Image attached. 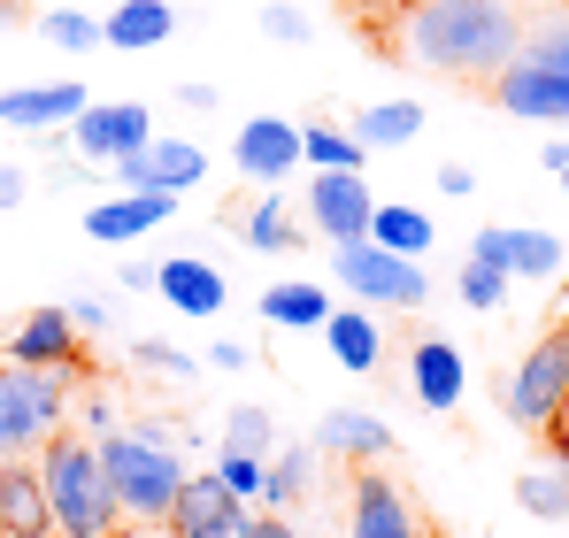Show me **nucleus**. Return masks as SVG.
<instances>
[{
    "mask_svg": "<svg viewBox=\"0 0 569 538\" xmlns=\"http://www.w3.org/2000/svg\"><path fill=\"white\" fill-rule=\"evenodd\" d=\"M523 8L516 0H400L392 8V54L423 78H470L492 86L516 47H523Z\"/></svg>",
    "mask_w": 569,
    "mask_h": 538,
    "instance_id": "obj_1",
    "label": "nucleus"
},
{
    "mask_svg": "<svg viewBox=\"0 0 569 538\" xmlns=\"http://www.w3.org/2000/svg\"><path fill=\"white\" fill-rule=\"evenodd\" d=\"M100 477L116 492V516L123 524H170L178 492H186V439L170 424H123L100 439Z\"/></svg>",
    "mask_w": 569,
    "mask_h": 538,
    "instance_id": "obj_2",
    "label": "nucleus"
},
{
    "mask_svg": "<svg viewBox=\"0 0 569 538\" xmlns=\"http://www.w3.org/2000/svg\"><path fill=\"white\" fill-rule=\"evenodd\" d=\"M31 461H39V485H47L54 538H116L123 531L116 492H108V477H100V439H86V431H54Z\"/></svg>",
    "mask_w": 569,
    "mask_h": 538,
    "instance_id": "obj_3",
    "label": "nucleus"
},
{
    "mask_svg": "<svg viewBox=\"0 0 569 538\" xmlns=\"http://www.w3.org/2000/svg\"><path fill=\"white\" fill-rule=\"evenodd\" d=\"M492 100L523 123H569V16L523 31L516 62L492 78Z\"/></svg>",
    "mask_w": 569,
    "mask_h": 538,
    "instance_id": "obj_4",
    "label": "nucleus"
},
{
    "mask_svg": "<svg viewBox=\"0 0 569 538\" xmlns=\"http://www.w3.org/2000/svg\"><path fill=\"white\" fill-rule=\"evenodd\" d=\"M54 431H70V369H16V361H0V461L39 454Z\"/></svg>",
    "mask_w": 569,
    "mask_h": 538,
    "instance_id": "obj_5",
    "label": "nucleus"
},
{
    "mask_svg": "<svg viewBox=\"0 0 569 538\" xmlns=\"http://www.w3.org/2000/svg\"><path fill=\"white\" fill-rule=\"evenodd\" d=\"M500 408H508V424H516V431H531V439H547V431L562 424V408H569V323H555L531 355L516 361V377H508Z\"/></svg>",
    "mask_w": 569,
    "mask_h": 538,
    "instance_id": "obj_6",
    "label": "nucleus"
},
{
    "mask_svg": "<svg viewBox=\"0 0 569 538\" xmlns=\"http://www.w3.org/2000/svg\"><path fill=\"white\" fill-rule=\"evenodd\" d=\"M331 277L355 292V308H392V316H408V308H423V300H431V277H423V262L385 255L378 239L331 247Z\"/></svg>",
    "mask_w": 569,
    "mask_h": 538,
    "instance_id": "obj_7",
    "label": "nucleus"
},
{
    "mask_svg": "<svg viewBox=\"0 0 569 538\" xmlns=\"http://www.w3.org/2000/svg\"><path fill=\"white\" fill-rule=\"evenodd\" d=\"M300 208H308V239H323V247H355V239H370V216H378L370 185L355 178V170H316L308 192H300Z\"/></svg>",
    "mask_w": 569,
    "mask_h": 538,
    "instance_id": "obj_8",
    "label": "nucleus"
},
{
    "mask_svg": "<svg viewBox=\"0 0 569 538\" xmlns=\"http://www.w3.org/2000/svg\"><path fill=\"white\" fill-rule=\"evenodd\" d=\"M470 262H492L508 285L523 277V285H547V277H562V239L555 231H539V223H492V231H477L470 239Z\"/></svg>",
    "mask_w": 569,
    "mask_h": 538,
    "instance_id": "obj_9",
    "label": "nucleus"
},
{
    "mask_svg": "<svg viewBox=\"0 0 569 538\" xmlns=\"http://www.w3.org/2000/svg\"><path fill=\"white\" fill-rule=\"evenodd\" d=\"M154 139V116H147V100H93L78 123H70V147H78V162H123V155H139Z\"/></svg>",
    "mask_w": 569,
    "mask_h": 538,
    "instance_id": "obj_10",
    "label": "nucleus"
},
{
    "mask_svg": "<svg viewBox=\"0 0 569 538\" xmlns=\"http://www.w3.org/2000/svg\"><path fill=\"white\" fill-rule=\"evenodd\" d=\"M231 170L247 185H262V192H278V185L300 170V123H284V116H247L239 139H231Z\"/></svg>",
    "mask_w": 569,
    "mask_h": 538,
    "instance_id": "obj_11",
    "label": "nucleus"
},
{
    "mask_svg": "<svg viewBox=\"0 0 569 538\" xmlns=\"http://www.w3.org/2000/svg\"><path fill=\"white\" fill-rule=\"evenodd\" d=\"M116 178H123V192H192V185L208 178V147L200 139H147L139 155H123L116 162Z\"/></svg>",
    "mask_w": 569,
    "mask_h": 538,
    "instance_id": "obj_12",
    "label": "nucleus"
},
{
    "mask_svg": "<svg viewBox=\"0 0 569 538\" xmlns=\"http://www.w3.org/2000/svg\"><path fill=\"white\" fill-rule=\"evenodd\" d=\"M247 500L208 469V477H186V492H178V508H170V531L178 538H247Z\"/></svg>",
    "mask_w": 569,
    "mask_h": 538,
    "instance_id": "obj_13",
    "label": "nucleus"
},
{
    "mask_svg": "<svg viewBox=\"0 0 569 538\" xmlns=\"http://www.w3.org/2000/svg\"><path fill=\"white\" fill-rule=\"evenodd\" d=\"M408 392L431 408V416H455L462 408V392H470V361L455 339H416L408 347Z\"/></svg>",
    "mask_w": 569,
    "mask_h": 538,
    "instance_id": "obj_14",
    "label": "nucleus"
},
{
    "mask_svg": "<svg viewBox=\"0 0 569 538\" xmlns=\"http://www.w3.org/2000/svg\"><path fill=\"white\" fill-rule=\"evenodd\" d=\"M78 331H70V316L62 308H31L8 339H0V361H16V369H78Z\"/></svg>",
    "mask_w": 569,
    "mask_h": 538,
    "instance_id": "obj_15",
    "label": "nucleus"
},
{
    "mask_svg": "<svg viewBox=\"0 0 569 538\" xmlns=\"http://www.w3.org/2000/svg\"><path fill=\"white\" fill-rule=\"evenodd\" d=\"M347 538H423V531H416L408 492L385 477L378 461H370V469H355V516H347Z\"/></svg>",
    "mask_w": 569,
    "mask_h": 538,
    "instance_id": "obj_16",
    "label": "nucleus"
},
{
    "mask_svg": "<svg viewBox=\"0 0 569 538\" xmlns=\"http://www.w3.org/2000/svg\"><path fill=\"white\" fill-rule=\"evenodd\" d=\"M170 216H178V192H116V200H93V208H86V239L131 247V239H147V231H162Z\"/></svg>",
    "mask_w": 569,
    "mask_h": 538,
    "instance_id": "obj_17",
    "label": "nucleus"
},
{
    "mask_svg": "<svg viewBox=\"0 0 569 538\" xmlns=\"http://www.w3.org/2000/svg\"><path fill=\"white\" fill-rule=\"evenodd\" d=\"M93 108L86 86H8L0 92V123L8 131H70Z\"/></svg>",
    "mask_w": 569,
    "mask_h": 538,
    "instance_id": "obj_18",
    "label": "nucleus"
},
{
    "mask_svg": "<svg viewBox=\"0 0 569 538\" xmlns=\"http://www.w3.org/2000/svg\"><path fill=\"white\" fill-rule=\"evenodd\" d=\"M0 538H54L47 485H39V461H31V454L0 461Z\"/></svg>",
    "mask_w": 569,
    "mask_h": 538,
    "instance_id": "obj_19",
    "label": "nucleus"
},
{
    "mask_svg": "<svg viewBox=\"0 0 569 538\" xmlns=\"http://www.w3.org/2000/svg\"><path fill=\"white\" fill-rule=\"evenodd\" d=\"M154 292L192 316V323H208V316H223V300H231V285H223V269H208L200 255H170V262H154Z\"/></svg>",
    "mask_w": 569,
    "mask_h": 538,
    "instance_id": "obj_20",
    "label": "nucleus"
},
{
    "mask_svg": "<svg viewBox=\"0 0 569 538\" xmlns=\"http://www.w3.org/2000/svg\"><path fill=\"white\" fill-rule=\"evenodd\" d=\"M316 454H339V461L370 469L378 454H392V424L370 416V408H331V416L316 424Z\"/></svg>",
    "mask_w": 569,
    "mask_h": 538,
    "instance_id": "obj_21",
    "label": "nucleus"
},
{
    "mask_svg": "<svg viewBox=\"0 0 569 538\" xmlns=\"http://www.w3.org/2000/svg\"><path fill=\"white\" fill-rule=\"evenodd\" d=\"M323 339H331V361H339L347 377H370L385 361L378 308H331V316H323Z\"/></svg>",
    "mask_w": 569,
    "mask_h": 538,
    "instance_id": "obj_22",
    "label": "nucleus"
},
{
    "mask_svg": "<svg viewBox=\"0 0 569 538\" xmlns=\"http://www.w3.org/2000/svg\"><path fill=\"white\" fill-rule=\"evenodd\" d=\"M170 31H178V8L170 0H116V16H100V39L123 47V54L170 47Z\"/></svg>",
    "mask_w": 569,
    "mask_h": 538,
    "instance_id": "obj_23",
    "label": "nucleus"
},
{
    "mask_svg": "<svg viewBox=\"0 0 569 538\" xmlns=\"http://www.w3.org/2000/svg\"><path fill=\"white\" fill-rule=\"evenodd\" d=\"M347 131H355V139H362L370 155L416 147V139H423V100H408V92H400V100H370V108H362V116H355Z\"/></svg>",
    "mask_w": 569,
    "mask_h": 538,
    "instance_id": "obj_24",
    "label": "nucleus"
},
{
    "mask_svg": "<svg viewBox=\"0 0 569 538\" xmlns=\"http://www.w3.org/2000/svg\"><path fill=\"white\" fill-rule=\"evenodd\" d=\"M323 316H331V292L308 277H278L262 292V323H278V331H323Z\"/></svg>",
    "mask_w": 569,
    "mask_h": 538,
    "instance_id": "obj_25",
    "label": "nucleus"
},
{
    "mask_svg": "<svg viewBox=\"0 0 569 538\" xmlns=\"http://www.w3.org/2000/svg\"><path fill=\"white\" fill-rule=\"evenodd\" d=\"M239 239H247L254 255H292V247L308 239V223H292V200H284V192H262V200L239 216Z\"/></svg>",
    "mask_w": 569,
    "mask_h": 538,
    "instance_id": "obj_26",
    "label": "nucleus"
},
{
    "mask_svg": "<svg viewBox=\"0 0 569 538\" xmlns=\"http://www.w3.org/2000/svg\"><path fill=\"white\" fill-rule=\"evenodd\" d=\"M362 162H370V147H362L355 131H339V123H300V170H355V178H362Z\"/></svg>",
    "mask_w": 569,
    "mask_h": 538,
    "instance_id": "obj_27",
    "label": "nucleus"
},
{
    "mask_svg": "<svg viewBox=\"0 0 569 538\" xmlns=\"http://www.w3.org/2000/svg\"><path fill=\"white\" fill-rule=\"evenodd\" d=\"M370 239H378L385 255H408V262H423L439 231H431V216H423V208H378V216H370Z\"/></svg>",
    "mask_w": 569,
    "mask_h": 538,
    "instance_id": "obj_28",
    "label": "nucleus"
},
{
    "mask_svg": "<svg viewBox=\"0 0 569 538\" xmlns=\"http://www.w3.org/2000/svg\"><path fill=\"white\" fill-rule=\"evenodd\" d=\"M316 469H323L316 439H308V447H284L278 469H270V500H262V508H270V516H284L292 500H308V492H316Z\"/></svg>",
    "mask_w": 569,
    "mask_h": 538,
    "instance_id": "obj_29",
    "label": "nucleus"
},
{
    "mask_svg": "<svg viewBox=\"0 0 569 538\" xmlns=\"http://www.w3.org/2000/svg\"><path fill=\"white\" fill-rule=\"evenodd\" d=\"M39 39H47L54 54H93V47H108V39H100V16H86V8H47V16H39Z\"/></svg>",
    "mask_w": 569,
    "mask_h": 538,
    "instance_id": "obj_30",
    "label": "nucleus"
},
{
    "mask_svg": "<svg viewBox=\"0 0 569 538\" xmlns=\"http://www.w3.org/2000/svg\"><path fill=\"white\" fill-rule=\"evenodd\" d=\"M516 500H523L531 516L562 524V516H569V477L555 469V461H547V469H523V477H516Z\"/></svg>",
    "mask_w": 569,
    "mask_h": 538,
    "instance_id": "obj_31",
    "label": "nucleus"
},
{
    "mask_svg": "<svg viewBox=\"0 0 569 538\" xmlns=\"http://www.w3.org/2000/svg\"><path fill=\"white\" fill-rule=\"evenodd\" d=\"M216 477H223L247 508H262V500H270V461H262V454H231V447H223V454H216Z\"/></svg>",
    "mask_w": 569,
    "mask_h": 538,
    "instance_id": "obj_32",
    "label": "nucleus"
},
{
    "mask_svg": "<svg viewBox=\"0 0 569 538\" xmlns=\"http://www.w3.org/2000/svg\"><path fill=\"white\" fill-rule=\"evenodd\" d=\"M223 447H231V454H270V447H278V424H270V408H231V424H223Z\"/></svg>",
    "mask_w": 569,
    "mask_h": 538,
    "instance_id": "obj_33",
    "label": "nucleus"
},
{
    "mask_svg": "<svg viewBox=\"0 0 569 538\" xmlns=\"http://www.w3.org/2000/svg\"><path fill=\"white\" fill-rule=\"evenodd\" d=\"M455 285H462V300H470L477 316H492V308L508 300V277H500L492 262H462V277H455Z\"/></svg>",
    "mask_w": 569,
    "mask_h": 538,
    "instance_id": "obj_34",
    "label": "nucleus"
},
{
    "mask_svg": "<svg viewBox=\"0 0 569 538\" xmlns=\"http://www.w3.org/2000/svg\"><path fill=\"white\" fill-rule=\"evenodd\" d=\"M131 361H139V369H154V377H178V385H192V377H200V361L178 355V347H162V339H139V347H131Z\"/></svg>",
    "mask_w": 569,
    "mask_h": 538,
    "instance_id": "obj_35",
    "label": "nucleus"
},
{
    "mask_svg": "<svg viewBox=\"0 0 569 538\" xmlns=\"http://www.w3.org/2000/svg\"><path fill=\"white\" fill-rule=\"evenodd\" d=\"M262 31H270L278 47H308V39H316V23H308L292 0H270V8H262Z\"/></svg>",
    "mask_w": 569,
    "mask_h": 538,
    "instance_id": "obj_36",
    "label": "nucleus"
},
{
    "mask_svg": "<svg viewBox=\"0 0 569 538\" xmlns=\"http://www.w3.org/2000/svg\"><path fill=\"white\" fill-rule=\"evenodd\" d=\"M62 316H70V331H78V339H93V331H116V316H108V300H93V292H78V300H62Z\"/></svg>",
    "mask_w": 569,
    "mask_h": 538,
    "instance_id": "obj_37",
    "label": "nucleus"
},
{
    "mask_svg": "<svg viewBox=\"0 0 569 538\" xmlns=\"http://www.w3.org/2000/svg\"><path fill=\"white\" fill-rule=\"evenodd\" d=\"M247 538H300V524H292V516H270V508H254V516H247Z\"/></svg>",
    "mask_w": 569,
    "mask_h": 538,
    "instance_id": "obj_38",
    "label": "nucleus"
},
{
    "mask_svg": "<svg viewBox=\"0 0 569 538\" xmlns=\"http://www.w3.org/2000/svg\"><path fill=\"white\" fill-rule=\"evenodd\" d=\"M86 439H108V431H123V416L108 408V400H86V424H78Z\"/></svg>",
    "mask_w": 569,
    "mask_h": 538,
    "instance_id": "obj_39",
    "label": "nucleus"
},
{
    "mask_svg": "<svg viewBox=\"0 0 569 538\" xmlns=\"http://www.w3.org/2000/svg\"><path fill=\"white\" fill-rule=\"evenodd\" d=\"M439 192H447V200H470V192H477V170H462V162H439Z\"/></svg>",
    "mask_w": 569,
    "mask_h": 538,
    "instance_id": "obj_40",
    "label": "nucleus"
},
{
    "mask_svg": "<svg viewBox=\"0 0 569 538\" xmlns=\"http://www.w3.org/2000/svg\"><path fill=\"white\" fill-rule=\"evenodd\" d=\"M23 192H31V178H23L16 162H0V216H8V208H23Z\"/></svg>",
    "mask_w": 569,
    "mask_h": 538,
    "instance_id": "obj_41",
    "label": "nucleus"
},
{
    "mask_svg": "<svg viewBox=\"0 0 569 538\" xmlns=\"http://www.w3.org/2000/svg\"><path fill=\"white\" fill-rule=\"evenodd\" d=\"M178 108H216V86H200V78H186V86H178Z\"/></svg>",
    "mask_w": 569,
    "mask_h": 538,
    "instance_id": "obj_42",
    "label": "nucleus"
},
{
    "mask_svg": "<svg viewBox=\"0 0 569 538\" xmlns=\"http://www.w3.org/2000/svg\"><path fill=\"white\" fill-rule=\"evenodd\" d=\"M547 447H555V469H562V477H569V408H562V424L547 431Z\"/></svg>",
    "mask_w": 569,
    "mask_h": 538,
    "instance_id": "obj_43",
    "label": "nucleus"
},
{
    "mask_svg": "<svg viewBox=\"0 0 569 538\" xmlns=\"http://www.w3.org/2000/svg\"><path fill=\"white\" fill-rule=\"evenodd\" d=\"M208 361H216V369H247V361H254V355H247V347H231V339H223V347H208Z\"/></svg>",
    "mask_w": 569,
    "mask_h": 538,
    "instance_id": "obj_44",
    "label": "nucleus"
},
{
    "mask_svg": "<svg viewBox=\"0 0 569 538\" xmlns=\"http://www.w3.org/2000/svg\"><path fill=\"white\" fill-rule=\"evenodd\" d=\"M116 285H123V292H147V285H154V269L131 262V269H116Z\"/></svg>",
    "mask_w": 569,
    "mask_h": 538,
    "instance_id": "obj_45",
    "label": "nucleus"
},
{
    "mask_svg": "<svg viewBox=\"0 0 569 538\" xmlns=\"http://www.w3.org/2000/svg\"><path fill=\"white\" fill-rule=\"evenodd\" d=\"M116 538H178V531H170V524H123Z\"/></svg>",
    "mask_w": 569,
    "mask_h": 538,
    "instance_id": "obj_46",
    "label": "nucleus"
},
{
    "mask_svg": "<svg viewBox=\"0 0 569 538\" xmlns=\"http://www.w3.org/2000/svg\"><path fill=\"white\" fill-rule=\"evenodd\" d=\"M423 538H447V531H423Z\"/></svg>",
    "mask_w": 569,
    "mask_h": 538,
    "instance_id": "obj_47",
    "label": "nucleus"
},
{
    "mask_svg": "<svg viewBox=\"0 0 569 538\" xmlns=\"http://www.w3.org/2000/svg\"><path fill=\"white\" fill-rule=\"evenodd\" d=\"M562 192H569V170H562Z\"/></svg>",
    "mask_w": 569,
    "mask_h": 538,
    "instance_id": "obj_48",
    "label": "nucleus"
}]
</instances>
